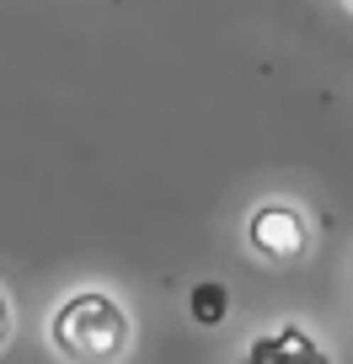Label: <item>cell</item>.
<instances>
[{"label":"cell","instance_id":"obj_5","mask_svg":"<svg viewBox=\"0 0 353 364\" xmlns=\"http://www.w3.org/2000/svg\"><path fill=\"white\" fill-rule=\"evenodd\" d=\"M11 338H16V306H11V295L0 289V353L11 348Z\"/></svg>","mask_w":353,"mask_h":364},{"label":"cell","instance_id":"obj_4","mask_svg":"<svg viewBox=\"0 0 353 364\" xmlns=\"http://www.w3.org/2000/svg\"><path fill=\"white\" fill-rule=\"evenodd\" d=\"M188 316H193L198 327H219V321L230 316V289L219 284V279L193 284V289H188Z\"/></svg>","mask_w":353,"mask_h":364},{"label":"cell","instance_id":"obj_3","mask_svg":"<svg viewBox=\"0 0 353 364\" xmlns=\"http://www.w3.org/2000/svg\"><path fill=\"white\" fill-rule=\"evenodd\" d=\"M241 364H332V353L321 348V338L300 321H278V327L257 332L241 353Z\"/></svg>","mask_w":353,"mask_h":364},{"label":"cell","instance_id":"obj_2","mask_svg":"<svg viewBox=\"0 0 353 364\" xmlns=\"http://www.w3.org/2000/svg\"><path fill=\"white\" fill-rule=\"evenodd\" d=\"M246 252L273 262V268H289V262L310 257V215L295 198H262L246 215Z\"/></svg>","mask_w":353,"mask_h":364},{"label":"cell","instance_id":"obj_1","mask_svg":"<svg viewBox=\"0 0 353 364\" xmlns=\"http://www.w3.org/2000/svg\"><path fill=\"white\" fill-rule=\"evenodd\" d=\"M48 348L65 364H124L134 353V316L113 289H70L48 311Z\"/></svg>","mask_w":353,"mask_h":364},{"label":"cell","instance_id":"obj_6","mask_svg":"<svg viewBox=\"0 0 353 364\" xmlns=\"http://www.w3.org/2000/svg\"><path fill=\"white\" fill-rule=\"evenodd\" d=\"M348 11H353V0H348Z\"/></svg>","mask_w":353,"mask_h":364}]
</instances>
